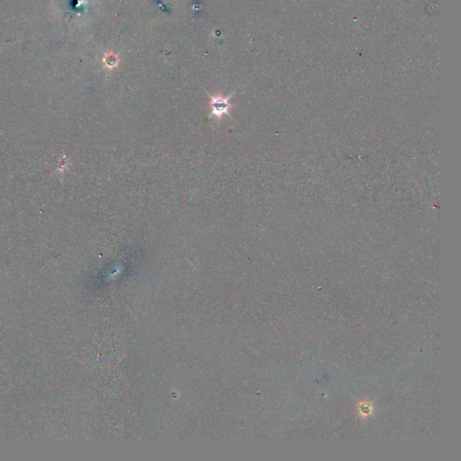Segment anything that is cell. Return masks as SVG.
<instances>
[{
    "label": "cell",
    "instance_id": "2",
    "mask_svg": "<svg viewBox=\"0 0 461 461\" xmlns=\"http://www.w3.org/2000/svg\"><path fill=\"white\" fill-rule=\"evenodd\" d=\"M104 62L105 63V66L110 68V69H113L115 68L118 64L119 62V59L117 58V56L113 54V53H109L107 55L105 56V59H104Z\"/></svg>",
    "mask_w": 461,
    "mask_h": 461
},
{
    "label": "cell",
    "instance_id": "1",
    "mask_svg": "<svg viewBox=\"0 0 461 461\" xmlns=\"http://www.w3.org/2000/svg\"><path fill=\"white\" fill-rule=\"evenodd\" d=\"M210 96V108L211 113L209 117H215L217 120H220L222 116L225 115H230V96L233 93H231L228 96H223V95H212L209 93H207Z\"/></svg>",
    "mask_w": 461,
    "mask_h": 461
}]
</instances>
